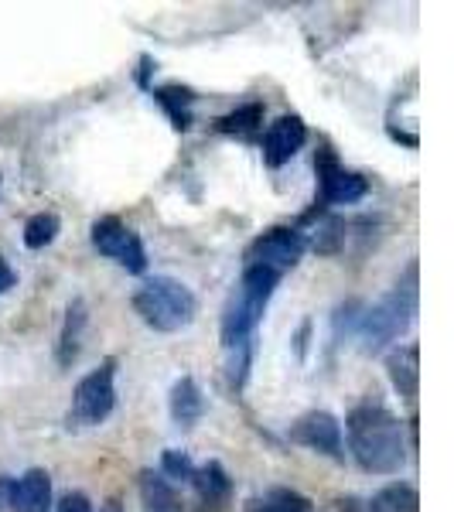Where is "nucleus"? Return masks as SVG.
<instances>
[{
	"mask_svg": "<svg viewBox=\"0 0 454 512\" xmlns=\"http://www.w3.org/2000/svg\"><path fill=\"white\" fill-rule=\"evenodd\" d=\"M14 284H18V274H14V270L7 267L4 260H0V294H7V291H11Z\"/></svg>",
	"mask_w": 454,
	"mask_h": 512,
	"instance_id": "nucleus-25",
	"label": "nucleus"
},
{
	"mask_svg": "<svg viewBox=\"0 0 454 512\" xmlns=\"http://www.w3.org/2000/svg\"><path fill=\"white\" fill-rule=\"evenodd\" d=\"M277 274L263 267H246L239 277V287L229 297L226 311H222V349H233V345L253 342V332L263 321L270 297L277 291Z\"/></svg>",
	"mask_w": 454,
	"mask_h": 512,
	"instance_id": "nucleus-2",
	"label": "nucleus"
},
{
	"mask_svg": "<svg viewBox=\"0 0 454 512\" xmlns=\"http://www.w3.org/2000/svg\"><path fill=\"white\" fill-rule=\"evenodd\" d=\"M250 362H253V342H243V345L226 349V369H229V383H233V390H243L246 386Z\"/></svg>",
	"mask_w": 454,
	"mask_h": 512,
	"instance_id": "nucleus-22",
	"label": "nucleus"
},
{
	"mask_svg": "<svg viewBox=\"0 0 454 512\" xmlns=\"http://www.w3.org/2000/svg\"><path fill=\"white\" fill-rule=\"evenodd\" d=\"M349 448L356 454L359 468L369 475H396L407 465V441L403 424L379 403H362L345 420Z\"/></svg>",
	"mask_w": 454,
	"mask_h": 512,
	"instance_id": "nucleus-1",
	"label": "nucleus"
},
{
	"mask_svg": "<svg viewBox=\"0 0 454 512\" xmlns=\"http://www.w3.org/2000/svg\"><path fill=\"white\" fill-rule=\"evenodd\" d=\"M55 512H93V502H89L86 492H65Z\"/></svg>",
	"mask_w": 454,
	"mask_h": 512,
	"instance_id": "nucleus-24",
	"label": "nucleus"
},
{
	"mask_svg": "<svg viewBox=\"0 0 454 512\" xmlns=\"http://www.w3.org/2000/svg\"><path fill=\"white\" fill-rule=\"evenodd\" d=\"M260 127H263V103H246L216 120L219 134H236V137H253Z\"/></svg>",
	"mask_w": 454,
	"mask_h": 512,
	"instance_id": "nucleus-20",
	"label": "nucleus"
},
{
	"mask_svg": "<svg viewBox=\"0 0 454 512\" xmlns=\"http://www.w3.org/2000/svg\"><path fill=\"white\" fill-rule=\"evenodd\" d=\"M315 171L321 181V202H328V205H352V202H359V198H366L369 192V181L356 175V171H345L328 147L318 151Z\"/></svg>",
	"mask_w": 454,
	"mask_h": 512,
	"instance_id": "nucleus-9",
	"label": "nucleus"
},
{
	"mask_svg": "<svg viewBox=\"0 0 454 512\" xmlns=\"http://www.w3.org/2000/svg\"><path fill=\"white\" fill-rule=\"evenodd\" d=\"M414 308H417L414 287H396V291L386 294L379 304L362 311L359 325H356L362 352L376 355V352H383L390 342H396V338L407 332L410 321H414Z\"/></svg>",
	"mask_w": 454,
	"mask_h": 512,
	"instance_id": "nucleus-4",
	"label": "nucleus"
},
{
	"mask_svg": "<svg viewBox=\"0 0 454 512\" xmlns=\"http://www.w3.org/2000/svg\"><path fill=\"white\" fill-rule=\"evenodd\" d=\"M103 512H123V509H120V499H110V502H106Z\"/></svg>",
	"mask_w": 454,
	"mask_h": 512,
	"instance_id": "nucleus-27",
	"label": "nucleus"
},
{
	"mask_svg": "<svg viewBox=\"0 0 454 512\" xmlns=\"http://www.w3.org/2000/svg\"><path fill=\"white\" fill-rule=\"evenodd\" d=\"M7 495H11V482L0 478V506H7Z\"/></svg>",
	"mask_w": 454,
	"mask_h": 512,
	"instance_id": "nucleus-26",
	"label": "nucleus"
},
{
	"mask_svg": "<svg viewBox=\"0 0 454 512\" xmlns=\"http://www.w3.org/2000/svg\"><path fill=\"white\" fill-rule=\"evenodd\" d=\"M59 229H62V222L55 212H38V216H31L24 222V246H28V250H45V246L59 236Z\"/></svg>",
	"mask_w": 454,
	"mask_h": 512,
	"instance_id": "nucleus-21",
	"label": "nucleus"
},
{
	"mask_svg": "<svg viewBox=\"0 0 454 512\" xmlns=\"http://www.w3.org/2000/svg\"><path fill=\"white\" fill-rule=\"evenodd\" d=\"M134 311L140 315L147 328L154 332H181L188 328L198 315V301L181 280L175 277H151L144 287L134 294Z\"/></svg>",
	"mask_w": 454,
	"mask_h": 512,
	"instance_id": "nucleus-3",
	"label": "nucleus"
},
{
	"mask_svg": "<svg viewBox=\"0 0 454 512\" xmlns=\"http://www.w3.org/2000/svg\"><path fill=\"white\" fill-rule=\"evenodd\" d=\"M386 369H390V379H393L396 393H400L403 400L414 403L417 390H420V355H417V345H403V349H393L390 359H386Z\"/></svg>",
	"mask_w": 454,
	"mask_h": 512,
	"instance_id": "nucleus-12",
	"label": "nucleus"
},
{
	"mask_svg": "<svg viewBox=\"0 0 454 512\" xmlns=\"http://www.w3.org/2000/svg\"><path fill=\"white\" fill-rule=\"evenodd\" d=\"M294 444L318 454H328V458L342 461L345 458V441H342V424L328 414V410H311V414L297 417L287 431Z\"/></svg>",
	"mask_w": 454,
	"mask_h": 512,
	"instance_id": "nucleus-8",
	"label": "nucleus"
},
{
	"mask_svg": "<svg viewBox=\"0 0 454 512\" xmlns=\"http://www.w3.org/2000/svg\"><path fill=\"white\" fill-rule=\"evenodd\" d=\"M7 506L14 512H48L52 509V475L45 468H28L18 482H11Z\"/></svg>",
	"mask_w": 454,
	"mask_h": 512,
	"instance_id": "nucleus-11",
	"label": "nucleus"
},
{
	"mask_svg": "<svg viewBox=\"0 0 454 512\" xmlns=\"http://www.w3.org/2000/svg\"><path fill=\"white\" fill-rule=\"evenodd\" d=\"M144 512H181V509H144Z\"/></svg>",
	"mask_w": 454,
	"mask_h": 512,
	"instance_id": "nucleus-28",
	"label": "nucleus"
},
{
	"mask_svg": "<svg viewBox=\"0 0 454 512\" xmlns=\"http://www.w3.org/2000/svg\"><path fill=\"white\" fill-rule=\"evenodd\" d=\"M192 485L198 489V499H202L205 506H216V509L222 502H229V495H233V478H229V472L219 465V461H205L202 468H195Z\"/></svg>",
	"mask_w": 454,
	"mask_h": 512,
	"instance_id": "nucleus-14",
	"label": "nucleus"
},
{
	"mask_svg": "<svg viewBox=\"0 0 454 512\" xmlns=\"http://www.w3.org/2000/svg\"><path fill=\"white\" fill-rule=\"evenodd\" d=\"M93 246L103 256L117 260L127 274H144L147 270V253L140 236L130 226H123L117 216H103L93 222Z\"/></svg>",
	"mask_w": 454,
	"mask_h": 512,
	"instance_id": "nucleus-6",
	"label": "nucleus"
},
{
	"mask_svg": "<svg viewBox=\"0 0 454 512\" xmlns=\"http://www.w3.org/2000/svg\"><path fill=\"white\" fill-rule=\"evenodd\" d=\"M154 99L168 110L171 123H175V130H188L192 127V103H195V93L185 86H161L154 89Z\"/></svg>",
	"mask_w": 454,
	"mask_h": 512,
	"instance_id": "nucleus-18",
	"label": "nucleus"
},
{
	"mask_svg": "<svg viewBox=\"0 0 454 512\" xmlns=\"http://www.w3.org/2000/svg\"><path fill=\"white\" fill-rule=\"evenodd\" d=\"M82 332H86V301H72L65 311V325L59 335V366H72L82 349Z\"/></svg>",
	"mask_w": 454,
	"mask_h": 512,
	"instance_id": "nucleus-15",
	"label": "nucleus"
},
{
	"mask_svg": "<svg viewBox=\"0 0 454 512\" xmlns=\"http://www.w3.org/2000/svg\"><path fill=\"white\" fill-rule=\"evenodd\" d=\"M113 379H117V362L113 359L79 379L69 407V427H99L113 414V407H117V386H113Z\"/></svg>",
	"mask_w": 454,
	"mask_h": 512,
	"instance_id": "nucleus-5",
	"label": "nucleus"
},
{
	"mask_svg": "<svg viewBox=\"0 0 454 512\" xmlns=\"http://www.w3.org/2000/svg\"><path fill=\"white\" fill-rule=\"evenodd\" d=\"M304 144H308V127H304V120L294 117V113H284V117H277L267 127V134H263V164H267V168H284Z\"/></svg>",
	"mask_w": 454,
	"mask_h": 512,
	"instance_id": "nucleus-10",
	"label": "nucleus"
},
{
	"mask_svg": "<svg viewBox=\"0 0 454 512\" xmlns=\"http://www.w3.org/2000/svg\"><path fill=\"white\" fill-rule=\"evenodd\" d=\"M140 502H144V509H181L178 502V492L168 485V478L164 475H154V472H140Z\"/></svg>",
	"mask_w": 454,
	"mask_h": 512,
	"instance_id": "nucleus-19",
	"label": "nucleus"
},
{
	"mask_svg": "<svg viewBox=\"0 0 454 512\" xmlns=\"http://www.w3.org/2000/svg\"><path fill=\"white\" fill-rule=\"evenodd\" d=\"M304 236L297 229H287V226H277V229H267L257 243L246 250V267H263L270 274H287L291 267H297V260L304 256Z\"/></svg>",
	"mask_w": 454,
	"mask_h": 512,
	"instance_id": "nucleus-7",
	"label": "nucleus"
},
{
	"mask_svg": "<svg viewBox=\"0 0 454 512\" xmlns=\"http://www.w3.org/2000/svg\"><path fill=\"white\" fill-rule=\"evenodd\" d=\"M417 509H420V495L407 482L386 485V489H379L369 499V512H417Z\"/></svg>",
	"mask_w": 454,
	"mask_h": 512,
	"instance_id": "nucleus-17",
	"label": "nucleus"
},
{
	"mask_svg": "<svg viewBox=\"0 0 454 512\" xmlns=\"http://www.w3.org/2000/svg\"><path fill=\"white\" fill-rule=\"evenodd\" d=\"M205 414V396L198 390V383L192 376H181L171 386V417L178 427H195Z\"/></svg>",
	"mask_w": 454,
	"mask_h": 512,
	"instance_id": "nucleus-13",
	"label": "nucleus"
},
{
	"mask_svg": "<svg viewBox=\"0 0 454 512\" xmlns=\"http://www.w3.org/2000/svg\"><path fill=\"white\" fill-rule=\"evenodd\" d=\"M311 499L294 489H267L246 502V512H308Z\"/></svg>",
	"mask_w": 454,
	"mask_h": 512,
	"instance_id": "nucleus-16",
	"label": "nucleus"
},
{
	"mask_svg": "<svg viewBox=\"0 0 454 512\" xmlns=\"http://www.w3.org/2000/svg\"><path fill=\"white\" fill-rule=\"evenodd\" d=\"M161 472L168 475V478H175V482H192V475H195V461L188 458L185 451L168 448V451L161 454Z\"/></svg>",
	"mask_w": 454,
	"mask_h": 512,
	"instance_id": "nucleus-23",
	"label": "nucleus"
}]
</instances>
